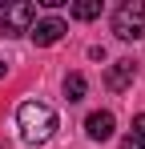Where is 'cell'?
I'll list each match as a JSON object with an SVG mask.
<instances>
[{
  "instance_id": "ba28073f",
  "label": "cell",
  "mask_w": 145,
  "mask_h": 149,
  "mask_svg": "<svg viewBox=\"0 0 145 149\" xmlns=\"http://www.w3.org/2000/svg\"><path fill=\"white\" fill-rule=\"evenodd\" d=\"M85 89H89V85H85V77H81V73H69V77H65V97H69V101H81V97H85Z\"/></svg>"
},
{
  "instance_id": "52a82bcc",
  "label": "cell",
  "mask_w": 145,
  "mask_h": 149,
  "mask_svg": "<svg viewBox=\"0 0 145 149\" xmlns=\"http://www.w3.org/2000/svg\"><path fill=\"white\" fill-rule=\"evenodd\" d=\"M72 16L77 20H97L101 16V0H77L72 4Z\"/></svg>"
},
{
  "instance_id": "7a4b0ae2",
  "label": "cell",
  "mask_w": 145,
  "mask_h": 149,
  "mask_svg": "<svg viewBox=\"0 0 145 149\" xmlns=\"http://www.w3.org/2000/svg\"><path fill=\"white\" fill-rule=\"evenodd\" d=\"M113 32L121 40H141L145 36V0H125L113 12Z\"/></svg>"
},
{
  "instance_id": "9c48e42d",
  "label": "cell",
  "mask_w": 145,
  "mask_h": 149,
  "mask_svg": "<svg viewBox=\"0 0 145 149\" xmlns=\"http://www.w3.org/2000/svg\"><path fill=\"white\" fill-rule=\"evenodd\" d=\"M133 137H141V141H145V113L133 117Z\"/></svg>"
},
{
  "instance_id": "7c38bea8",
  "label": "cell",
  "mask_w": 145,
  "mask_h": 149,
  "mask_svg": "<svg viewBox=\"0 0 145 149\" xmlns=\"http://www.w3.org/2000/svg\"><path fill=\"white\" fill-rule=\"evenodd\" d=\"M4 8H8V4H4V0H0V12H4Z\"/></svg>"
},
{
  "instance_id": "30bf717a",
  "label": "cell",
  "mask_w": 145,
  "mask_h": 149,
  "mask_svg": "<svg viewBox=\"0 0 145 149\" xmlns=\"http://www.w3.org/2000/svg\"><path fill=\"white\" fill-rule=\"evenodd\" d=\"M121 149H145V141H141V137H133V133H129V137L121 141Z\"/></svg>"
},
{
  "instance_id": "277c9868",
  "label": "cell",
  "mask_w": 145,
  "mask_h": 149,
  "mask_svg": "<svg viewBox=\"0 0 145 149\" xmlns=\"http://www.w3.org/2000/svg\"><path fill=\"white\" fill-rule=\"evenodd\" d=\"M65 32H69V24H65V20H56V16H45V20H36V24L28 28V36H32V40H36L40 49L56 45V40H61Z\"/></svg>"
},
{
  "instance_id": "8992f818",
  "label": "cell",
  "mask_w": 145,
  "mask_h": 149,
  "mask_svg": "<svg viewBox=\"0 0 145 149\" xmlns=\"http://www.w3.org/2000/svg\"><path fill=\"white\" fill-rule=\"evenodd\" d=\"M113 113H105V109H101V113H89V121H85V133H89V137H93V141H109V137H113Z\"/></svg>"
},
{
  "instance_id": "6da1fadb",
  "label": "cell",
  "mask_w": 145,
  "mask_h": 149,
  "mask_svg": "<svg viewBox=\"0 0 145 149\" xmlns=\"http://www.w3.org/2000/svg\"><path fill=\"white\" fill-rule=\"evenodd\" d=\"M16 125H20V141L24 145H45L56 133V113L45 101H24L16 109Z\"/></svg>"
},
{
  "instance_id": "3957f363",
  "label": "cell",
  "mask_w": 145,
  "mask_h": 149,
  "mask_svg": "<svg viewBox=\"0 0 145 149\" xmlns=\"http://www.w3.org/2000/svg\"><path fill=\"white\" fill-rule=\"evenodd\" d=\"M32 20H36V8L28 4V0H16V4H8L4 12H0V36H24L28 28H32Z\"/></svg>"
},
{
  "instance_id": "5b68a950",
  "label": "cell",
  "mask_w": 145,
  "mask_h": 149,
  "mask_svg": "<svg viewBox=\"0 0 145 149\" xmlns=\"http://www.w3.org/2000/svg\"><path fill=\"white\" fill-rule=\"evenodd\" d=\"M133 77H137V65H133V61H113L109 73H105V85H109L113 93H125V89L133 85Z\"/></svg>"
},
{
  "instance_id": "8fae6325",
  "label": "cell",
  "mask_w": 145,
  "mask_h": 149,
  "mask_svg": "<svg viewBox=\"0 0 145 149\" xmlns=\"http://www.w3.org/2000/svg\"><path fill=\"white\" fill-rule=\"evenodd\" d=\"M4 73H8V65H4V61H0V77H4Z\"/></svg>"
}]
</instances>
